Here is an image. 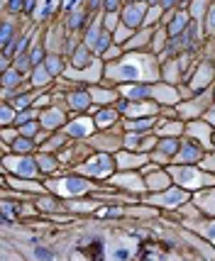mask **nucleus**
I'll list each match as a JSON object with an SVG mask.
<instances>
[{"instance_id": "4c0bfd02", "label": "nucleus", "mask_w": 215, "mask_h": 261, "mask_svg": "<svg viewBox=\"0 0 215 261\" xmlns=\"http://www.w3.org/2000/svg\"><path fill=\"white\" fill-rule=\"evenodd\" d=\"M201 120H205V122H208V125L215 129V102L210 105V108H208V110H205V115L201 117Z\"/></svg>"}, {"instance_id": "6e6552de", "label": "nucleus", "mask_w": 215, "mask_h": 261, "mask_svg": "<svg viewBox=\"0 0 215 261\" xmlns=\"http://www.w3.org/2000/svg\"><path fill=\"white\" fill-rule=\"evenodd\" d=\"M142 198L149 205H159V207H166V210H179L181 205H186L191 200L193 193L191 191H183L179 186H171V188L161 191V193H147V195H142Z\"/></svg>"}, {"instance_id": "39448f33", "label": "nucleus", "mask_w": 215, "mask_h": 261, "mask_svg": "<svg viewBox=\"0 0 215 261\" xmlns=\"http://www.w3.org/2000/svg\"><path fill=\"white\" fill-rule=\"evenodd\" d=\"M213 102H215V88H208V91L196 93L188 100L179 102V105H176V115H179V120H183V122L201 120L205 115V110H208Z\"/></svg>"}, {"instance_id": "9b49d317", "label": "nucleus", "mask_w": 215, "mask_h": 261, "mask_svg": "<svg viewBox=\"0 0 215 261\" xmlns=\"http://www.w3.org/2000/svg\"><path fill=\"white\" fill-rule=\"evenodd\" d=\"M215 83V61H205L201 59L191 71V79L186 81V86L191 88L193 93H201V91H208L213 88Z\"/></svg>"}, {"instance_id": "f8f14e48", "label": "nucleus", "mask_w": 215, "mask_h": 261, "mask_svg": "<svg viewBox=\"0 0 215 261\" xmlns=\"http://www.w3.org/2000/svg\"><path fill=\"white\" fill-rule=\"evenodd\" d=\"M95 120H93V115H79V117H71L64 127V132H66L74 142H88L93 135H95Z\"/></svg>"}, {"instance_id": "7ed1b4c3", "label": "nucleus", "mask_w": 215, "mask_h": 261, "mask_svg": "<svg viewBox=\"0 0 215 261\" xmlns=\"http://www.w3.org/2000/svg\"><path fill=\"white\" fill-rule=\"evenodd\" d=\"M44 186L49 193H54L61 200H76V198H86L91 195L95 188V181L91 178H83L79 173L74 176H54V178H44Z\"/></svg>"}, {"instance_id": "ddd939ff", "label": "nucleus", "mask_w": 215, "mask_h": 261, "mask_svg": "<svg viewBox=\"0 0 215 261\" xmlns=\"http://www.w3.org/2000/svg\"><path fill=\"white\" fill-rule=\"evenodd\" d=\"M213 135H215V129L205 120H191V122H186V132H183V137H188L196 144H201L205 151H213Z\"/></svg>"}, {"instance_id": "72a5a7b5", "label": "nucleus", "mask_w": 215, "mask_h": 261, "mask_svg": "<svg viewBox=\"0 0 215 261\" xmlns=\"http://www.w3.org/2000/svg\"><path fill=\"white\" fill-rule=\"evenodd\" d=\"M86 12L83 10H71L68 12V20H66V24H68V30H81V24L86 22Z\"/></svg>"}, {"instance_id": "0eeeda50", "label": "nucleus", "mask_w": 215, "mask_h": 261, "mask_svg": "<svg viewBox=\"0 0 215 261\" xmlns=\"http://www.w3.org/2000/svg\"><path fill=\"white\" fill-rule=\"evenodd\" d=\"M83 44L88 46L93 51V57L101 59L105 54V49L113 44V32H108L105 30V24H103V12L101 15H95V20H91L88 24V30L83 34Z\"/></svg>"}, {"instance_id": "393cba45", "label": "nucleus", "mask_w": 215, "mask_h": 261, "mask_svg": "<svg viewBox=\"0 0 215 261\" xmlns=\"http://www.w3.org/2000/svg\"><path fill=\"white\" fill-rule=\"evenodd\" d=\"M159 122L157 117H137V120H125L123 117V129L125 132H154V127Z\"/></svg>"}, {"instance_id": "b1692460", "label": "nucleus", "mask_w": 215, "mask_h": 261, "mask_svg": "<svg viewBox=\"0 0 215 261\" xmlns=\"http://www.w3.org/2000/svg\"><path fill=\"white\" fill-rule=\"evenodd\" d=\"M191 200L198 205V210H201L205 217H215V186L203 188V191H196Z\"/></svg>"}, {"instance_id": "6ab92c4d", "label": "nucleus", "mask_w": 215, "mask_h": 261, "mask_svg": "<svg viewBox=\"0 0 215 261\" xmlns=\"http://www.w3.org/2000/svg\"><path fill=\"white\" fill-rule=\"evenodd\" d=\"M203 156H205V149L186 137L181 142V149H179L176 156H174V164H201Z\"/></svg>"}, {"instance_id": "412c9836", "label": "nucleus", "mask_w": 215, "mask_h": 261, "mask_svg": "<svg viewBox=\"0 0 215 261\" xmlns=\"http://www.w3.org/2000/svg\"><path fill=\"white\" fill-rule=\"evenodd\" d=\"M152 86L154 83H125L117 86V91L125 100H152Z\"/></svg>"}, {"instance_id": "9d476101", "label": "nucleus", "mask_w": 215, "mask_h": 261, "mask_svg": "<svg viewBox=\"0 0 215 261\" xmlns=\"http://www.w3.org/2000/svg\"><path fill=\"white\" fill-rule=\"evenodd\" d=\"M115 108L123 113L125 120H137V117H157L161 105H157L154 100H120L115 102Z\"/></svg>"}, {"instance_id": "58836bf2", "label": "nucleus", "mask_w": 215, "mask_h": 261, "mask_svg": "<svg viewBox=\"0 0 215 261\" xmlns=\"http://www.w3.org/2000/svg\"><path fill=\"white\" fill-rule=\"evenodd\" d=\"M181 0H159V5L164 8V10L169 12V10H176V5H179Z\"/></svg>"}, {"instance_id": "5701e85b", "label": "nucleus", "mask_w": 215, "mask_h": 261, "mask_svg": "<svg viewBox=\"0 0 215 261\" xmlns=\"http://www.w3.org/2000/svg\"><path fill=\"white\" fill-rule=\"evenodd\" d=\"M91 98L98 108H108V105H115L120 100V91L117 88H110V86H91Z\"/></svg>"}, {"instance_id": "cd10ccee", "label": "nucleus", "mask_w": 215, "mask_h": 261, "mask_svg": "<svg viewBox=\"0 0 215 261\" xmlns=\"http://www.w3.org/2000/svg\"><path fill=\"white\" fill-rule=\"evenodd\" d=\"M54 81V76L49 73V68L44 66V64H39V66H34L32 71H30V83H32V88H44V86H49Z\"/></svg>"}, {"instance_id": "2f4dec72", "label": "nucleus", "mask_w": 215, "mask_h": 261, "mask_svg": "<svg viewBox=\"0 0 215 261\" xmlns=\"http://www.w3.org/2000/svg\"><path fill=\"white\" fill-rule=\"evenodd\" d=\"M15 120H17V110L12 108L10 102H3V115H0V122H3V127H12V125H15Z\"/></svg>"}, {"instance_id": "f704fd0d", "label": "nucleus", "mask_w": 215, "mask_h": 261, "mask_svg": "<svg viewBox=\"0 0 215 261\" xmlns=\"http://www.w3.org/2000/svg\"><path fill=\"white\" fill-rule=\"evenodd\" d=\"M123 54H125V49H123L120 44H115V42H113V44H110L108 49H105V54H103L101 59L105 61V64H110V61H115V59H120Z\"/></svg>"}, {"instance_id": "e433bc0d", "label": "nucleus", "mask_w": 215, "mask_h": 261, "mask_svg": "<svg viewBox=\"0 0 215 261\" xmlns=\"http://www.w3.org/2000/svg\"><path fill=\"white\" fill-rule=\"evenodd\" d=\"M203 171H210V173H215V151H205L203 161L198 164Z\"/></svg>"}, {"instance_id": "79ce46f5", "label": "nucleus", "mask_w": 215, "mask_h": 261, "mask_svg": "<svg viewBox=\"0 0 215 261\" xmlns=\"http://www.w3.org/2000/svg\"><path fill=\"white\" fill-rule=\"evenodd\" d=\"M213 88H215V83H213Z\"/></svg>"}, {"instance_id": "20e7f679", "label": "nucleus", "mask_w": 215, "mask_h": 261, "mask_svg": "<svg viewBox=\"0 0 215 261\" xmlns=\"http://www.w3.org/2000/svg\"><path fill=\"white\" fill-rule=\"evenodd\" d=\"M76 173L83 176V178H91V181H108L117 171V164H115V154H108V151H95L88 159L76 166Z\"/></svg>"}, {"instance_id": "a19ab883", "label": "nucleus", "mask_w": 215, "mask_h": 261, "mask_svg": "<svg viewBox=\"0 0 215 261\" xmlns=\"http://www.w3.org/2000/svg\"><path fill=\"white\" fill-rule=\"evenodd\" d=\"M213 151H215V135H213Z\"/></svg>"}, {"instance_id": "c9c22d12", "label": "nucleus", "mask_w": 215, "mask_h": 261, "mask_svg": "<svg viewBox=\"0 0 215 261\" xmlns=\"http://www.w3.org/2000/svg\"><path fill=\"white\" fill-rule=\"evenodd\" d=\"M32 254H34V261H57L54 251L46 249V247H32Z\"/></svg>"}, {"instance_id": "7c9ffc66", "label": "nucleus", "mask_w": 215, "mask_h": 261, "mask_svg": "<svg viewBox=\"0 0 215 261\" xmlns=\"http://www.w3.org/2000/svg\"><path fill=\"white\" fill-rule=\"evenodd\" d=\"M34 147H37V142H34V139L20 135L15 142H12V154H32Z\"/></svg>"}, {"instance_id": "aec40b11", "label": "nucleus", "mask_w": 215, "mask_h": 261, "mask_svg": "<svg viewBox=\"0 0 215 261\" xmlns=\"http://www.w3.org/2000/svg\"><path fill=\"white\" fill-rule=\"evenodd\" d=\"M183 132H186V122L179 120V117H161L159 115V122L154 127V135L159 139H164V137H176V139H181Z\"/></svg>"}, {"instance_id": "dca6fc26", "label": "nucleus", "mask_w": 215, "mask_h": 261, "mask_svg": "<svg viewBox=\"0 0 215 261\" xmlns=\"http://www.w3.org/2000/svg\"><path fill=\"white\" fill-rule=\"evenodd\" d=\"M66 122H68V110L61 108V105H52V108L39 110V125H42V129H49V132L64 129Z\"/></svg>"}, {"instance_id": "a878e982", "label": "nucleus", "mask_w": 215, "mask_h": 261, "mask_svg": "<svg viewBox=\"0 0 215 261\" xmlns=\"http://www.w3.org/2000/svg\"><path fill=\"white\" fill-rule=\"evenodd\" d=\"M68 57H71V66H74V68H86V66H91L93 61L98 59V57H93V51L83 44V42H81V44H76V49H74Z\"/></svg>"}, {"instance_id": "1a4fd4ad", "label": "nucleus", "mask_w": 215, "mask_h": 261, "mask_svg": "<svg viewBox=\"0 0 215 261\" xmlns=\"http://www.w3.org/2000/svg\"><path fill=\"white\" fill-rule=\"evenodd\" d=\"M108 183L125 191V193L147 195V183H145V176L139 171H115L113 176L108 178Z\"/></svg>"}, {"instance_id": "f257e3e1", "label": "nucleus", "mask_w": 215, "mask_h": 261, "mask_svg": "<svg viewBox=\"0 0 215 261\" xmlns=\"http://www.w3.org/2000/svg\"><path fill=\"white\" fill-rule=\"evenodd\" d=\"M161 81V61L154 51H125L120 59L105 64V83L125 86V83H159Z\"/></svg>"}, {"instance_id": "bb28decb", "label": "nucleus", "mask_w": 215, "mask_h": 261, "mask_svg": "<svg viewBox=\"0 0 215 261\" xmlns=\"http://www.w3.org/2000/svg\"><path fill=\"white\" fill-rule=\"evenodd\" d=\"M188 227H193V232H198L205 242H210L215 247V217H203L198 222H191Z\"/></svg>"}, {"instance_id": "4be33fe9", "label": "nucleus", "mask_w": 215, "mask_h": 261, "mask_svg": "<svg viewBox=\"0 0 215 261\" xmlns=\"http://www.w3.org/2000/svg\"><path fill=\"white\" fill-rule=\"evenodd\" d=\"M91 91L88 88H74L66 93V105L68 110H76V113H88L91 110Z\"/></svg>"}, {"instance_id": "423d86ee", "label": "nucleus", "mask_w": 215, "mask_h": 261, "mask_svg": "<svg viewBox=\"0 0 215 261\" xmlns=\"http://www.w3.org/2000/svg\"><path fill=\"white\" fill-rule=\"evenodd\" d=\"M3 173L8 176H17V178H37L42 171H39V164H37V156L32 154H8L3 156Z\"/></svg>"}, {"instance_id": "f3484780", "label": "nucleus", "mask_w": 215, "mask_h": 261, "mask_svg": "<svg viewBox=\"0 0 215 261\" xmlns=\"http://www.w3.org/2000/svg\"><path fill=\"white\" fill-rule=\"evenodd\" d=\"M88 113L93 115V120H95V127H98V132H105V129H113L117 122H123V113L115 108V105H108V108H91Z\"/></svg>"}, {"instance_id": "4468645a", "label": "nucleus", "mask_w": 215, "mask_h": 261, "mask_svg": "<svg viewBox=\"0 0 215 261\" xmlns=\"http://www.w3.org/2000/svg\"><path fill=\"white\" fill-rule=\"evenodd\" d=\"M147 10H149V5L145 3V0H130L123 10H120V17H123V22L127 24V27H132V30H142V27H145Z\"/></svg>"}, {"instance_id": "ea45409f", "label": "nucleus", "mask_w": 215, "mask_h": 261, "mask_svg": "<svg viewBox=\"0 0 215 261\" xmlns=\"http://www.w3.org/2000/svg\"><path fill=\"white\" fill-rule=\"evenodd\" d=\"M20 10H22V0H12L10 8H8V12H10V15H15V12H20Z\"/></svg>"}, {"instance_id": "2eb2a0df", "label": "nucleus", "mask_w": 215, "mask_h": 261, "mask_svg": "<svg viewBox=\"0 0 215 261\" xmlns=\"http://www.w3.org/2000/svg\"><path fill=\"white\" fill-rule=\"evenodd\" d=\"M152 100L157 102V105H169V108H176L179 102H183V95L179 91V86H171V83H164V81H159L152 86Z\"/></svg>"}, {"instance_id": "a211bd4d", "label": "nucleus", "mask_w": 215, "mask_h": 261, "mask_svg": "<svg viewBox=\"0 0 215 261\" xmlns=\"http://www.w3.org/2000/svg\"><path fill=\"white\" fill-rule=\"evenodd\" d=\"M152 156L149 154H139V151H127V149H120L115 151V164H117V171H135V169H145Z\"/></svg>"}, {"instance_id": "f03ea898", "label": "nucleus", "mask_w": 215, "mask_h": 261, "mask_svg": "<svg viewBox=\"0 0 215 261\" xmlns=\"http://www.w3.org/2000/svg\"><path fill=\"white\" fill-rule=\"evenodd\" d=\"M166 171H169L174 186L191 191V193L215 186V173L203 171L198 164H171V166H166Z\"/></svg>"}, {"instance_id": "c85d7f7f", "label": "nucleus", "mask_w": 215, "mask_h": 261, "mask_svg": "<svg viewBox=\"0 0 215 261\" xmlns=\"http://www.w3.org/2000/svg\"><path fill=\"white\" fill-rule=\"evenodd\" d=\"M20 34H17V22L10 17V12L5 15V20H3V37H0V42H3V49H8L12 46V42L17 39Z\"/></svg>"}, {"instance_id": "c756f323", "label": "nucleus", "mask_w": 215, "mask_h": 261, "mask_svg": "<svg viewBox=\"0 0 215 261\" xmlns=\"http://www.w3.org/2000/svg\"><path fill=\"white\" fill-rule=\"evenodd\" d=\"M44 66L49 68V73H52V76H61V73H64V68H66L68 64H64V54H46Z\"/></svg>"}, {"instance_id": "473e14b6", "label": "nucleus", "mask_w": 215, "mask_h": 261, "mask_svg": "<svg viewBox=\"0 0 215 261\" xmlns=\"http://www.w3.org/2000/svg\"><path fill=\"white\" fill-rule=\"evenodd\" d=\"M203 30H205V37H215V0L208 8V15L203 20Z\"/></svg>"}]
</instances>
